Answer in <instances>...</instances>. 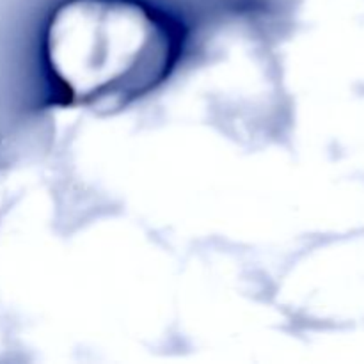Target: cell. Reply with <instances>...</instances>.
I'll list each match as a JSON object with an SVG mask.
<instances>
[{
  "label": "cell",
  "instance_id": "1",
  "mask_svg": "<svg viewBox=\"0 0 364 364\" xmlns=\"http://www.w3.org/2000/svg\"><path fill=\"white\" fill-rule=\"evenodd\" d=\"M46 57L73 102L114 110L167 77L173 41L134 0H68L48 25Z\"/></svg>",
  "mask_w": 364,
  "mask_h": 364
}]
</instances>
